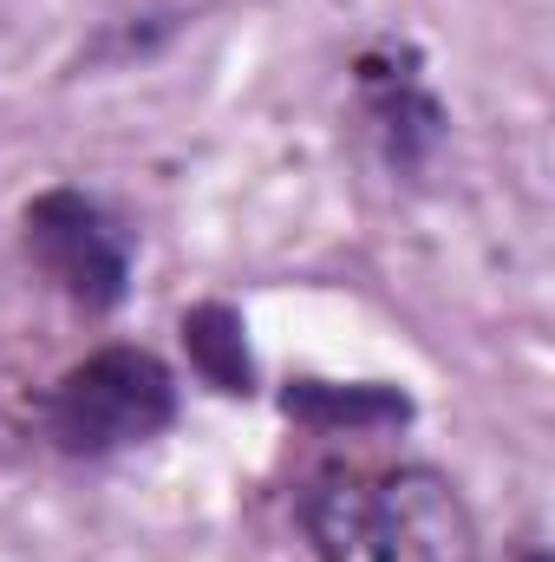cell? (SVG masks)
Masks as SVG:
<instances>
[{
  "instance_id": "1",
  "label": "cell",
  "mask_w": 555,
  "mask_h": 562,
  "mask_svg": "<svg viewBox=\"0 0 555 562\" xmlns=\"http://www.w3.org/2000/svg\"><path fill=\"white\" fill-rule=\"evenodd\" d=\"M294 524L314 562H484L457 477L424 458L314 464L294 491Z\"/></svg>"
},
{
  "instance_id": "2",
  "label": "cell",
  "mask_w": 555,
  "mask_h": 562,
  "mask_svg": "<svg viewBox=\"0 0 555 562\" xmlns=\"http://www.w3.org/2000/svg\"><path fill=\"white\" fill-rule=\"evenodd\" d=\"M177 419H183L177 367L157 347H138V340L92 347L86 360H72L46 386V406H39L46 445L72 464H105L118 451L157 445Z\"/></svg>"
},
{
  "instance_id": "3",
  "label": "cell",
  "mask_w": 555,
  "mask_h": 562,
  "mask_svg": "<svg viewBox=\"0 0 555 562\" xmlns=\"http://www.w3.org/2000/svg\"><path fill=\"white\" fill-rule=\"evenodd\" d=\"M20 256L86 321H112L132 301L138 236L86 183H46V190H33L20 203Z\"/></svg>"
},
{
  "instance_id": "4",
  "label": "cell",
  "mask_w": 555,
  "mask_h": 562,
  "mask_svg": "<svg viewBox=\"0 0 555 562\" xmlns=\"http://www.w3.org/2000/svg\"><path fill=\"white\" fill-rule=\"evenodd\" d=\"M347 86H353V112L366 125V144L380 150L393 183H424L451 144V105L431 86L424 53L399 33H380L353 53Z\"/></svg>"
},
{
  "instance_id": "5",
  "label": "cell",
  "mask_w": 555,
  "mask_h": 562,
  "mask_svg": "<svg viewBox=\"0 0 555 562\" xmlns=\"http://www.w3.org/2000/svg\"><path fill=\"white\" fill-rule=\"evenodd\" d=\"M275 413L301 431L327 438H366V431H406L418 419L412 386L399 380H327V373H287L275 386Z\"/></svg>"
},
{
  "instance_id": "6",
  "label": "cell",
  "mask_w": 555,
  "mask_h": 562,
  "mask_svg": "<svg viewBox=\"0 0 555 562\" xmlns=\"http://www.w3.org/2000/svg\"><path fill=\"white\" fill-rule=\"evenodd\" d=\"M177 347L216 400H262V360L249 340V314L236 301H223V294L190 301L177 314Z\"/></svg>"
},
{
  "instance_id": "7",
  "label": "cell",
  "mask_w": 555,
  "mask_h": 562,
  "mask_svg": "<svg viewBox=\"0 0 555 562\" xmlns=\"http://www.w3.org/2000/svg\"><path fill=\"white\" fill-rule=\"evenodd\" d=\"M517 562H555V557H550V550H543V543H530V550H523V557H517Z\"/></svg>"
}]
</instances>
